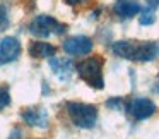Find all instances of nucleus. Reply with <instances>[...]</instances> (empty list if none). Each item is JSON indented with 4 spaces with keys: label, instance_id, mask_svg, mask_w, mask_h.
<instances>
[{
    "label": "nucleus",
    "instance_id": "2eb2a0df",
    "mask_svg": "<svg viewBox=\"0 0 159 139\" xmlns=\"http://www.w3.org/2000/svg\"><path fill=\"white\" fill-rule=\"evenodd\" d=\"M145 4H147L149 9H156L159 7V0H145Z\"/></svg>",
    "mask_w": 159,
    "mask_h": 139
},
{
    "label": "nucleus",
    "instance_id": "ddd939ff",
    "mask_svg": "<svg viewBox=\"0 0 159 139\" xmlns=\"http://www.w3.org/2000/svg\"><path fill=\"white\" fill-rule=\"evenodd\" d=\"M11 105V93L5 86H0V110H4Z\"/></svg>",
    "mask_w": 159,
    "mask_h": 139
},
{
    "label": "nucleus",
    "instance_id": "a211bd4d",
    "mask_svg": "<svg viewBox=\"0 0 159 139\" xmlns=\"http://www.w3.org/2000/svg\"><path fill=\"white\" fill-rule=\"evenodd\" d=\"M157 91H159V84H157Z\"/></svg>",
    "mask_w": 159,
    "mask_h": 139
},
{
    "label": "nucleus",
    "instance_id": "1a4fd4ad",
    "mask_svg": "<svg viewBox=\"0 0 159 139\" xmlns=\"http://www.w3.org/2000/svg\"><path fill=\"white\" fill-rule=\"evenodd\" d=\"M50 67L53 74L60 81H69L74 74V64L70 59H62V57H52L50 59Z\"/></svg>",
    "mask_w": 159,
    "mask_h": 139
},
{
    "label": "nucleus",
    "instance_id": "423d86ee",
    "mask_svg": "<svg viewBox=\"0 0 159 139\" xmlns=\"http://www.w3.org/2000/svg\"><path fill=\"white\" fill-rule=\"evenodd\" d=\"M63 50L69 55L74 57H80V55H87L93 50V40L87 36H70L63 41Z\"/></svg>",
    "mask_w": 159,
    "mask_h": 139
},
{
    "label": "nucleus",
    "instance_id": "20e7f679",
    "mask_svg": "<svg viewBox=\"0 0 159 139\" xmlns=\"http://www.w3.org/2000/svg\"><path fill=\"white\" fill-rule=\"evenodd\" d=\"M67 31V26L62 24L60 21H57L52 16H36L31 22H29V33L33 36H38V38H48L53 35H63Z\"/></svg>",
    "mask_w": 159,
    "mask_h": 139
},
{
    "label": "nucleus",
    "instance_id": "0eeeda50",
    "mask_svg": "<svg viewBox=\"0 0 159 139\" xmlns=\"http://www.w3.org/2000/svg\"><path fill=\"white\" fill-rule=\"evenodd\" d=\"M21 43L14 36H5L0 40V64H11L21 55Z\"/></svg>",
    "mask_w": 159,
    "mask_h": 139
},
{
    "label": "nucleus",
    "instance_id": "f03ea898",
    "mask_svg": "<svg viewBox=\"0 0 159 139\" xmlns=\"http://www.w3.org/2000/svg\"><path fill=\"white\" fill-rule=\"evenodd\" d=\"M75 70L79 77L87 83L91 88L101 89L104 88V77H103V59L101 57H89L75 65Z\"/></svg>",
    "mask_w": 159,
    "mask_h": 139
},
{
    "label": "nucleus",
    "instance_id": "f257e3e1",
    "mask_svg": "<svg viewBox=\"0 0 159 139\" xmlns=\"http://www.w3.org/2000/svg\"><path fill=\"white\" fill-rule=\"evenodd\" d=\"M115 55L134 62H151L159 55V45L156 41H132L120 40L111 46Z\"/></svg>",
    "mask_w": 159,
    "mask_h": 139
},
{
    "label": "nucleus",
    "instance_id": "9b49d317",
    "mask_svg": "<svg viewBox=\"0 0 159 139\" xmlns=\"http://www.w3.org/2000/svg\"><path fill=\"white\" fill-rule=\"evenodd\" d=\"M140 11H142L140 5H139L137 2H134V0H121V2H118V4L115 5V12H116L121 19H130V17H134V16H137Z\"/></svg>",
    "mask_w": 159,
    "mask_h": 139
},
{
    "label": "nucleus",
    "instance_id": "9d476101",
    "mask_svg": "<svg viewBox=\"0 0 159 139\" xmlns=\"http://www.w3.org/2000/svg\"><path fill=\"white\" fill-rule=\"evenodd\" d=\"M57 48L52 43H45V41H31L29 43V55L33 59H52L55 57Z\"/></svg>",
    "mask_w": 159,
    "mask_h": 139
},
{
    "label": "nucleus",
    "instance_id": "39448f33",
    "mask_svg": "<svg viewBox=\"0 0 159 139\" xmlns=\"http://www.w3.org/2000/svg\"><path fill=\"white\" fill-rule=\"evenodd\" d=\"M128 115L135 120H145V118L152 117L156 113V105L149 98H135L128 103L127 107Z\"/></svg>",
    "mask_w": 159,
    "mask_h": 139
},
{
    "label": "nucleus",
    "instance_id": "dca6fc26",
    "mask_svg": "<svg viewBox=\"0 0 159 139\" xmlns=\"http://www.w3.org/2000/svg\"><path fill=\"white\" fill-rule=\"evenodd\" d=\"M69 5H79V4H86L87 0H65Z\"/></svg>",
    "mask_w": 159,
    "mask_h": 139
},
{
    "label": "nucleus",
    "instance_id": "6e6552de",
    "mask_svg": "<svg viewBox=\"0 0 159 139\" xmlns=\"http://www.w3.org/2000/svg\"><path fill=\"white\" fill-rule=\"evenodd\" d=\"M21 117H22V120L28 125H31V127H41V129L48 127V113H46V110L41 107L24 108Z\"/></svg>",
    "mask_w": 159,
    "mask_h": 139
},
{
    "label": "nucleus",
    "instance_id": "f3484780",
    "mask_svg": "<svg viewBox=\"0 0 159 139\" xmlns=\"http://www.w3.org/2000/svg\"><path fill=\"white\" fill-rule=\"evenodd\" d=\"M19 137H21V131H19V129H16V131L11 134V137H9V139H19Z\"/></svg>",
    "mask_w": 159,
    "mask_h": 139
},
{
    "label": "nucleus",
    "instance_id": "4468645a",
    "mask_svg": "<svg viewBox=\"0 0 159 139\" xmlns=\"http://www.w3.org/2000/svg\"><path fill=\"white\" fill-rule=\"evenodd\" d=\"M154 21H156V17H154V9H145V11L142 12L140 24H142V26H149V24H152Z\"/></svg>",
    "mask_w": 159,
    "mask_h": 139
},
{
    "label": "nucleus",
    "instance_id": "7ed1b4c3",
    "mask_svg": "<svg viewBox=\"0 0 159 139\" xmlns=\"http://www.w3.org/2000/svg\"><path fill=\"white\" fill-rule=\"evenodd\" d=\"M67 113L72 124L79 129H93L98 122V108L94 105L79 103V101H69L67 103Z\"/></svg>",
    "mask_w": 159,
    "mask_h": 139
},
{
    "label": "nucleus",
    "instance_id": "f8f14e48",
    "mask_svg": "<svg viewBox=\"0 0 159 139\" xmlns=\"http://www.w3.org/2000/svg\"><path fill=\"white\" fill-rule=\"evenodd\" d=\"M11 24V19H9V12L7 7L4 4H0V31H5Z\"/></svg>",
    "mask_w": 159,
    "mask_h": 139
}]
</instances>
